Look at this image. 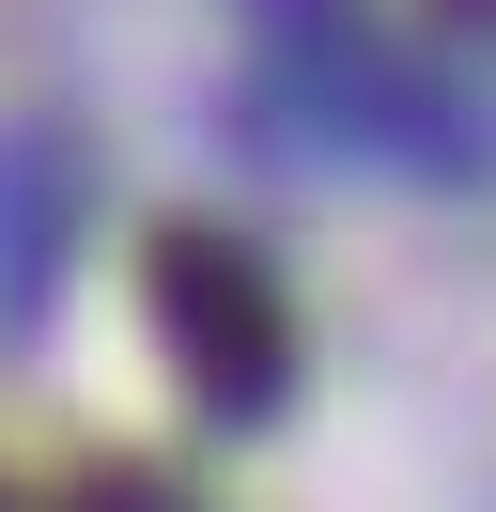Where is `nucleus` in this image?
I'll use <instances>...</instances> for the list:
<instances>
[{"label":"nucleus","mask_w":496,"mask_h":512,"mask_svg":"<svg viewBox=\"0 0 496 512\" xmlns=\"http://www.w3.org/2000/svg\"><path fill=\"white\" fill-rule=\"evenodd\" d=\"M155 326L186 342V373H202L217 404H264V373H279V311H264V280H248L233 249L171 233V249H155Z\"/></svg>","instance_id":"f257e3e1"}]
</instances>
